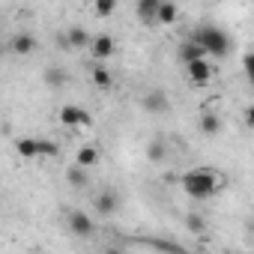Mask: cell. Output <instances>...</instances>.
<instances>
[{
    "label": "cell",
    "mask_w": 254,
    "mask_h": 254,
    "mask_svg": "<svg viewBox=\"0 0 254 254\" xmlns=\"http://www.w3.org/2000/svg\"><path fill=\"white\" fill-rule=\"evenodd\" d=\"M180 186H183V191H186L191 200H206V197H212V194L221 191L224 180H221V174H215L212 168H194V171L183 174Z\"/></svg>",
    "instance_id": "cell-1"
},
{
    "label": "cell",
    "mask_w": 254,
    "mask_h": 254,
    "mask_svg": "<svg viewBox=\"0 0 254 254\" xmlns=\"http://www.w3.org/2000/svg\"><path fill=\"white\" fill-rule=\"evenodd\" d=\"M194 42L200 45V51L206 54V60H209V57H227V54H230V48H233L230 36H227L221 27H215V24L200 27V30H197V36H194Z\"/></svg>",
    "instance_id": "cell-2"
},
{
    "label": "cell",
    "mask_w": 254,
    "mask_h": 254,
    "mask_svg": "<svg viewBox=\"0 0 254 254\" xmlns=\"http://www.w3.org/2000/svg\"><path fill=\"white\" fill-rule=\"evenodd\" d=\"M15 153L21 159H42V156L54 159L60 153V147L54 141H48V138H18L15 141Z\"/></svg>",
    "instance_id": "cell-3"
},
{
    "label": "cell",
    "mask_w": 254,
    "mask_h": 254,
    "mask_svg": "<svg viewBox=\"0 0 254 254\" xmlns=\"http://www.w3.org/2000/svg\"><path fill=\"white\" fill-rule=\"evenodd\" d=\"M66 224H69V230H72L75 236H81V239H90V236L96 233V221H93L87 212H81V209H72V212L66 215Z\"/></svg>",
    "instance_id": "cell-4"
},
{
    "label": "cell",
    "mask_w": 254,
    "mask_h": 254,
    "mask_svg": "<svg viewBox=\"0 0 254 254\" xmlns=\"http://www.w3.org/2000/svg\"><path fill=\"white\" fill-rule=\"evenodd\" d=\"M60 120L66 123V126H90L93 123V114L87 111V108H81V105H63L60 108Z\"/></svg>",
    "instance_id": "cell-5"
},
{
    "label": "cell",
    "mask_w": 254,
    "mask_h": 254,
    "mask_svg": "<svg viewBox=\"0 0 254 254\" xmlns=\"http://www.w3.org/2000/svg\"><path fill=\"white\" fill-rule=\"evenodd\" d=\"M114 51H117V42H114V36H108V33H102V36H93V42H90V54L102 63V60H111L114 57Z\"/></svg>",
    "instance_id": "cell-6"
},
{
    "label": "cell",
    "mask_w": 254,
    "mask_h": 254,
    "mask_svg": "<svg viewBox=\"0 0 254 254\" xmlns=\"http://www.w3.org/2000/svg\"><path fill=\"white\" fill-rule=\"evenodd\" d=\"M117 209H120V191L102 189V191L96 194V212H99V215H117Z\"/></svg>",
    "instance_id": "cell-7"
},
{
    "label": "cell",
    "mask_w": 254,
    "mask_h": 254,
    "mask_svg": "<svg viewBox=\"0 0 254 254\" xmlns=\"http://www.w3.org/2000/svg\"><path fill=\"white\" fill-rule=\"evenodd\" d=\"M90 42H93V36H90L84 27H78V24L69 27V30L60 36V45H63V48H90Z\"/></svg>",
    "instance_id": "cell-8"
},
{
    "label": "cell",
    "mask_w": 254,
    "mask_h": 254,
    "mask_svg": "<svg viewBox=\"0 0 254 254\" xmlns=\"http://www.w3.org/2000/svg\"><path fill=\"white\" fill-rule=\"evenodd\" d=\"M144 108H147L150 114H168V111H171V99H168L165 90H150V93L144 96Z\"/></svg>",
    "instance_id": "cell-9"
},
{
    "label": "cell",
    "mask_w": 254,
    "mask_h": 254,
    "mask_svg": "<svg viewBox=\"0 0 254 254\" xmlns=\"http://www.w3.org/2000/svg\"><path fill=\"white\" fill-rule=\"evenodd\" d=\"M186 69H189V78H191L194 84H209V78H212V63H209V60H194V63H189Z\"/></svg>",
    "instance_id": "cell-10"
},
{
    "label": "cell",
    "mask_w": 254,
    "mask_h": 254,
    "mask_svg": "<svg viewBox=\"0 0 254 254\" xmlns=\"http://www.w3.org/2000/svg\"><path fill=\"white\" fill-rule=\"evenodd\" d=\"M9 48H12L15 54L27 57V54H33V48H36V39H33L30 33H15V36H12V42H9Z\"/></svg>",
    "instance_id": "cell-11"
},
{
    "label": "cell",
    "mask_w": 254,
    "mask_h": 254,
    "mask_svg": "<svg viewBox=\"0 0 254 254\" xmlns=\"http://www.w3.org/2000/svg\"><path fill=\"white\" fill-rule=\"evenodd\" d=\"M180 60L189 66V63H194V60H206V54H203L200 45L191 39V42H183V45H180Z\"/></svg>",
    "instance_id": "cell-12"
},
{
    "label": "cell",
    "mask_w": 254,
    "mask_h": 254,
    "mask_svg": "<svg viewBox=\"0 0 254 254\" xmlns=\"http://www.w3.org/2000/svg\"><path fill=\"white\" fill-rule=\"evenodd\" d=\"M197 126H200V132H203V135H209V138H212V135H218V132H221V117H218V114H212V111H206V114L200 117V123H197Z\"/></svg>",
    "instance_id": "cell-13"
},
{
    "label": "cell",
    "mask_w": 254,
    "mask_h": 254,
    "mask_svg": "<svg viewBox=\"0 0 254 254\" xmlns=\"http://www.w3.org/2000/svg\"><path fill=\"white\" fill-rule=\"evenodd\" d=\"M138 18L144 21V24H156V12H159V0H141L138 3Z\"/></svg>",
    "instance_id": "cell-14"
},
{
    "label": "cell",
    "mask_w": 254,
    "mask_h": 254,
    "mask_svg": "<svg viewBox=\"0 0 254 254\" xmlns=\"http://www.w3.org/2000/svg\"><path fill=\"white\" fill-rule=\"evenodd\" d=\"M42 78H45V84H48V87H54V90H60V87H66V84H69V75H66L60 66H48Z\"/></svg>",
    "instance_id": "cell-15"
},
{
    "label": "cell",
    "mask_w": 254,
    "mask_h": 254,
    "mask_svg": "<svg viewBox=\"0 0 254 254\" xmlns=\"http://www.w3.org/2000/svg\"><path fill=\"white\" fill-rule=\"evenodd\" d=\"M90 78H93V84H96V87H102V90H108V87L114 84L111 69H108V66H102V63H96V66L90 69Z\"/></svg>",
    "instance_id": "cell-16"
},
{
    "label": "cell",
    "mask_w": 254,
    "mask_h": 254,
    "mask_svg": "<svg viewBox=\"0 0 254 254\" xmlns=\"http://www.w3.org/2000/svg\"><path fill=\"white\" fill-rule=\"evenodd\" d=\"M180 15V9L174 3H168V0H159V12H156V24H174Z\"/></svg>",
    "instance_id": "cell-17"
},
{
    "label": "cell",
    "mask_w": 254,
    "mask_h": 254,
    "mask_svg": "<svg viewBox=\"0 0 254 254\" xmlns=\"http://www.w3.org/2000/svg\"><path fill=\"white\" fill-rule=\"evenodd\" d=\"M96 162H99V150H96V147H90V144H87V147H81V150H78V159H75V165H78V168L90 171Z\"/></svg>",
    "instance_id": "cell-18"
},
{
    "label": "cell",
    "mask_w": 254,
    "mask_h": 254,
    "mask_svg": "<svg viewBox=\"0 0 254 254\" xmlns=\"http://www.w3.org/2000/svg\"><path fill=\"white\" fill-rule=\"evenodd\" d=\"M66 180H69L75 189H87V186H90V174H87L84 168H78V165H72V168L66 171Z\"/></svg>",
    "instance_id": "cell-19"
},
{
    "label": "cell",
    "mask_w": 254,
    "mask_h": 254,
    "mask_svg": "<svg viewBox=\"0 0 254 254\" xmlns=\"http://www.w3.org/2000/svg\"><path fill=\"white\" fill-rule=\"evenodd\" d=\"M147 159H150V162H165V159H168V150H165V141H162V138H153V141H150Z\"/></svg>",
    "instance_id": "cell-20"
},
{
    "label": "cell",
    "mask_w": 254,
    "mask_h": 254,
    "mask_svg": "<svg viewBox=\"0 0 254 254\" xmlns=\"http://www.w3.org/2000/svg\"><path fill=\"white\" fill-rule=\"evenodd\" d=\"M186 224H189V230H197V233H200V230H206V224H203V218H200L197 212H191V215L186 218Z\"/></svg>",
    "instance_id": "cell-21"
},
{
    "label": "cell",
    "mask_w": 254,
    "mask_h": 254,
    "mask_svg": "<svg viewBox=\"0 0 254 254\" xmlns=\"http://www.w3.org/2000/svg\"><path fill=\"white\" fill-rule=\"evenodd\" d=\"M114 9H117L114 0H102V3H96V12H99V15H111Z\"/></svg>",
    "instance_id": "cell-22"
},
{
    "label": "cell",
    "mask_w": 254,
    "mask_h": 254,
    "mask_svg": "<svg viewBox=\"0 0 254 254\" xmlns=\"http://www.w3.org/2000/svg\"><path fill=\"white\" fill-rule=\"evenodd\" d=\"M105 254H123L120 248H105Z\"/></svg>",
    "instance_id": "cell-23"
}]
</instances>
